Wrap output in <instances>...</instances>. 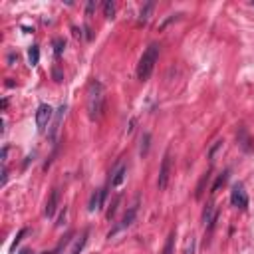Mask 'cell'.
Returning a JSON list of instances; mask_svg holds the SVG:
<instances>
[{
	"label": "cell",
	"mask_w": 254,
	"mask_h": 254,
	"mask_svg": "<svg viewBox=\"0 0 254 254\" xmlns=\"http://www.w3.org/2000/svg\"><path fill=\"white\" fill-rule=\"evenodd\" d=\"M113 14H115V4L111 2V0L103 2V16L105 18H113Z\"/></svg>",
	"instance_id": "19"
},
{
	"label": "cell",
	"mask_w": 254,
	"mask_h": 254,
	"mask_svg": "<svg viewBox=\"0 0 254 254\" xmlns=\"http://www.w3.org/2000/svg\"><path fill=\"white\" fill-rule=\"evenodd\" d=\"M153 8H155V2L143 4L141 10H139V22H147V20H149V16H151V12H153Z\"/></svg>",
	"instance_id": "13"
},
{
	"label": "cell",
	"mask_w": 254,
	"mask_h": 254,
	"mask_svg": "<svg viewBox=\"0 0 254 254\" xmlns=\"http://www.w3.org/2000/svg\"><path fill=\"white\" fill-rule=\"evenodd\" d=\"M64 115H66V105H60L58 111H56V115H54V119H52V127H50V139H52V141L56 139V135H58V131H60V125H62Z\"/></svg>",
	"instance_id": "10"
},
{
	"label": "cell",
	"mask_w": 254,
	"mask_h": 254,
	"mask_svg": "<svg viewBox=\"0 0 254 254\" xmlns=\"http://www.w3.org/2000/svg\"><path fill=\"white\" fill-rule=\"evenodd\" d=\"M161 254H175V230L171 232V235H169V238H167L165 248H163Z\"/></svg>",
	"instance_id": "15"
},
{
	"label": "cell",
	"mask_w": 254,
	"mask_h": 254,
	"mask_svg": "<svg viewBox=\"0 0 254 254\" xmlns=\"http://www.w3.org/2000/svg\"><path fill=\"white\" fill-rule=\"evenodd\" d=\"M215 221H217V208H215L213 203H210V205H206L205 210H203V224L210 230V228H213V224H215Z\"/></svg>",
	"instance_id": "11"
},
{
	"label": "cell",
	"mask_w": 254,
	"mask_h": 254,
	"mask_svg": "<svg viewBox=\"0 0 254 254\" xmlns=\"http://www.w3.org/2000/svg\"><path fill=\"white\" fill-rule=\"evenodd\" d=\"M86 242H88V230H86V232H83V235H81V237H79V238L76 240V244H74V248L70 250V254H79V252H81V248H83V246H86Z\"/></svg>",
	"instance_id": "14"
},
{
	"label": "cell",
	"mask_w": 254,
	"mask_h": 254,
	"mask_svg": "<svg viewBox=\"0 0 254 254\" xmlns=\"http://www.w3.org/2000/svg\"><path fill=\"white\" fill-rule=\"evenodd\" d=\"M94 8H95V2H88V8H86V16H92Z\"/></svg>",
	"instance_id": "23"
},
{
	"label": "cell",
	"mask_w": 254,
	"mask_h": 254,
	"mask_svg": "<svg viewBox=\"0 0 254 254\" xmlns=\"http://www.w3.org/2000/svg\"><path fill=\"white\" fill-rule=\"evenodd\" d=\"M159 52H161V46L157 42L149 44V48L143 52V56L139 58V64H137V79L139 81H147L151 78V74L155 70V64L159 60Z\"/></svg>",
	"instance_id": "2"
},
{
	"label": "cell",
	"mask_w": 254,
	"mask_h": 254,
	"mask_svg": "<svg viewBox=\"0 0 254 254\" xmlns=\"http://www.w3.org/2000/svg\"><path fill=\"white\" fill-rule=\"evenodd\" d=\"M58 205H60V189H54L52 195H50V199L46 201V208H44V215H46L48 219H54L56 210H58Z\"/></svg>",
	"instance_id": "9"
},
{
	"label": "cell",
	"mask_w": 254,
	"mask_h": 254,
	"mask_svg": "<svg viewBox=\"0 0 254 254\" xmlns=\"http://www.w3.org/2000/svg\"><path fill=\"white\" fill-rule=\"evenodd\" d=\"M237 139H238V145L242 147L244 151H250V149H252V145H250V137H248V133H246L244 127H240V129H238Z\"/></svg>",
	"instance_id": "12"
},
{
	"label": "cell",
	"mask_w": 254,
	"mask_h": 254,
	"mask_svg": "<svg viewBox=\"0 0 254 254\" xmlns=\"http://www.w3.org/2000/svg\"><path fill=\"white\" fill-rule=\"evenodd\" d=\"M52 119H54V110L50 108V105H48V103L38 105V110H36V125H38V131H46V127L50 125Z\"/></svg>",
	"instance_id": "3"
},
{
	"label": "cell",
	"mask_w": 254,
	"mask_h": 254,
	"mask_svg": "<svg viewBox=\"0 0 254 254\" xmlns=\"http://www.w3.org/2000/svg\"><path fill=\"white\" fill-rule=\"evenodd\" d=\"M54 76H56V81H62V74H60L58 68H54Z\"/></svg>",
	"instance_id": "24"
},
{
	"label": "cell",
	"mask_w": 254,
	"mask_h": 254,
	"mask_svg": "<svg viewBox=\"0 0 254 254\" xmlns=\"http://www.w3.org/2000/svg\"><path fill=\"white\" fill-rule=\"evenodd\" d=\"M226 179H228V171H224V173H221L219 177H217V181H215V185L210 187V193H217V190L226 183Z\"/></svg>",
	"instance_id": "17"
},
{
	"label": "cell",
	"mask_w": 254,
	"mask_h": 254,
	"mask_svg": "<svg viewBox=\"0 0 254 254\" xmlns=\"http://www.w3.org/2000/svg\"><path fill=\"white\" fill-rule=\"evenodd\" d=\"M28 62H30V66H38V62H40V50H38V46H32L28 50Z\"/></svg>",
	"instance_id": "16"
},
{
	"label": "cell",
	"mask_w": 254,
	"mask_h": 254,
	"mask_svg": "<svg viewBox=\"0 0 254 254\" xmlns=\"http://www.w3.org/2000/svg\"><path fill=\"white\" fill-rule=\"evenodd\" d=\"M64 48H66V42H64V38H56L54 40V56L60 58L62 52H64Z\"/></svg>",
	"instance_id": "18"
},
{
	"label": "cell",
	"mask_w": 254,
	"mask_h": 254,
	"mask_svg": "<svg viewBox=\"0 0 254 254\" xmlns=\"http://www.w3.org/2000/svg\"><path fill=\"white\" fill-rule=\"evenodd\" d=\"M125 177H127V165H125V161H119V163L115 165V169L111 171V179H110L111 187H113V189L121 187L123 181H125Z\"/></svg>",
	"instance_id": "7"
},
{
	"label": "cell",
	"mask_w": 254,
	"mask_h": 254,
	"mask_svg": "<svg viewBox=\"0 0 254 254\" xmlns=\"http://www.w3.org/2000/svg\"><path fill=\"white\" fill-rule=\"evenodd\" d=\"M230 203L232 206H237L240 210H244L248 206V195H246V190H244V185L242 183H237V185H232V190H230Z\"/></svg>",
	"instance_id": "4"
},
{
	"label": "cell",
	"mask_w": 254,
	"mask_h": 254,
	"mask_svg": "<svg viewBox=\"0 0 254 254\" xmlns=\"http://www.w3.org/2000/svg\"><path fill=\"white\" fill-rule=\"evenodd\" d=\"M103 105H105V88H103L101 81L94 79L88 88V115H90L92 121L101 117Z\"/></svg>",
	"instance_id": "1"
},
{
	"label": "cell",
	"mask_w": 254,
	"mask_h": 254,
	"mask_svg": "<svg viewBox=\"0 0 254 254\" xmlns=\"http://www.w3.org/2000/svg\"><path fill=\"white\" fill-rule=\"evenodd\" d=\"M185 254H195V238L190 237V240H189V244H187V252Z\"/></svg>",
	"instance_id": "22"
},
{
	"label": "cell",
	"mask_w": 254,
	"mask_h": 254,
	"mask_svg": "<svg viewBox=\"0 0 254 254\" xmlns=\"http://www.w3.org/2000/svg\"><path fill=\"white\" fill-rule=\"evenodd\" d=\"M169 177H171V153L165 151L163 161H161V169H159V177H157V189L163 190L169 185Z\"/></svg>",
	"instance_id": "5"
},
{
	"label": "cell",
	"mask_w": 254,
	"mask_h": 254,
	"mask_svg": "<svg viewBox=\"0 0 254 254\" xmlns=\"http://www.w3.org/2000/svg\"><path fill=\"white\" fill-rule=\"evenodd\" d=\"M20 254H28V250H22V252H20Z\"/></svg>",
	"instance_id": "25"
},
{
	"label": "cell",
	"mask_w": 254,
	"mask_h": 254,
	"mask_svg": "<svg viewBox=\"0 0 254 254\" xmlns=\"http://www.w3.org/2000/svg\"><path fill=\"white\" fill-rule=\"evenodd\" d=\"M137 206H139V205H137V201H135V203H133V205L129 206V210H127V213L123 215V219H121V222H119V224H117V226H115V228H113V230L110 232V235H108L110 238H111V237H115V235H117V232H121V230H125L127 226H131V224H133V221H135V217H137Z\"/></svg>",
	"instance_id": "6"
},
{
	"label": "cell",
	"mask_w": 254,
	"mask_h": 254,
	"mask_svg": "<svg viewBox=\"0 0 254 254\" xmlns=\"http://www.w3.org/2000/svg\"><path fill=\"white\" fill-rule=\"evenodd\" d=\"M26 232H28V230H26V228H22V230H20V232H18V237H16V238H14V242H12V246H10V250H14V248H16V246H18V244H20V240H22V237H24V235H26Z\"/></svg>",
	"instance_id": "21"
},
{
	"label": "cell",
	"mask_w": 254,
	"mask_h": 254,
	"mask_svg": "<svg viewBox=\"0 0 254 254\" xmlns=\"http://www.w3.org/2000/svg\"><path fill=\"white\" fill-rule=\"evenodd\" d=\"M149 139H151L149 133H145V135H143V139H141V149H139L141 155H147V149H149Z\"/></svg>",
	"instance_id": "20"
},
{
	"label": "cell",
	"mask_w": 254,
	"mask_h": 254,
	"mask_svg": "<svg viewBox=\"0 0 254 254\" xmlns=\"http://www.w3.org/2000/svg\"><path fill=\"white\" fill-rule=\"evenodd\" d=\"M105 195H108V190L105 189H97L92 193V199H90V205H88V210L90 213H95L103 206V201H105Z\"/></svg>",
	"instance_id": "8"
}]
</instances>
